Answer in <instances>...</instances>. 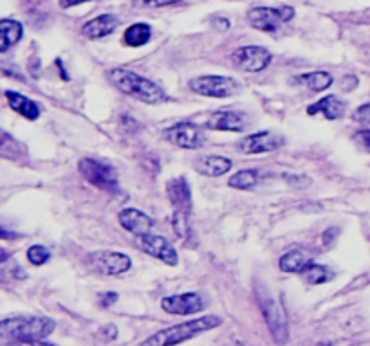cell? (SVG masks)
Instances as JSON below:
<instances>
[{"label":"cell","mask_w":370,"mask_h":346,"mask_svg":"<svg viewBox=\"0 0 370 346\" xmlns=\"http://www.w3.org/2000/svg\"><path fill=\"white\" fill-rule=\"evenodd\" d=\"M5 99L10 103L11 110H15V112L24 117V119L34 121V119H38L40 117V107L36 105V101H33V99L24 96V94L5 90Z\"/></svg>","instance_id":"ac0fdd59"},{"label":"cell","mask_w":370,"mask_h":346,"mask_svg":"<svg viewBox=\"0 0 370 346\" xmlns=\"http://www.w3.org/2000/svg\"><path fill=\"white\" fill-rule=\"evenodd\" d=\"M183 0H141V4L146 8H166V5L179 4Z\"/></svg>","instance_id":"f546056e"},{"label":"cell","mask_w":370,"mask_h":346,"mask_svg":"<svg viewBox=\"0 0 370 346\" xmlns=\"http://www.w3.org/2000/svg\"><path fill=\"white\" fill-rule=\"evenodd\" d=\"M117 294L116 293H103V294H100V296H97V299H100V307H103V308H107V307H111V305H114V303L117 301Z\"/></svg>","instance_id":"4dcf8cb0"},{"label":"cell","mask_w":370,"mask_h":346,"mask_svg":"<svg viewBox=\"0 0 370 346\" xmlns=\"http://www.w3.org/2000/svg\"><path fill=\"white\" fill-rule=\"evenodd\" d=\"M311 262L312 260L309 254L300 251V249H292V251H289V253L280 256V260H278V267H280V271H284V273L302 274L303 269L311 264Z\"/></svg>","instance_id":"44dd1931"},{"label":"cell","mask_w":370,"mask_h":346,"mask_svg":"<svg viewBox=\"0 0 370 346\" xmlns=\"http://www.w3.org/2000/svg\"><path fill=\"white\" fill-rule=\"evenodd\" d=\"M345 112V103L341 101L336 96H325L320 101L312 103L311 107L307 108V114L309 116H316V114H323V116L332 121V119H340Z\"/></svg>","instance_id":"d6986e66"},{"label":"cell","mask_w":370,"mask_h":346,"mask_svg":"<svg viewBox=\"0 0 370 346\" xmlns=\"http://www.w3.org/2000/svg\"><path fill=\"white\" fill-rule=\"evenodd\" d=\"M56 328V323L51 317H5L0 323L2 336L13 337L19 343H40L45 341Z\"/></svg>","instance_id":"7a4b0ae2"},{"label":"cell","mask_w":370,"mask_h":346,"mask_svg":"<svg viewBox=\"0 0 370 346\" xmlns=\"http://www.w3.org/2000/svg\"><path fill=\"white\" fill-rule=\"evenodd\" d=\"M284 143H286V139L282 136L264 130V132L251 134V136L240 139L237 143V150L240 153H246V156H257V153H268V151L278 150L280 147H284Z\"/></svg>","instance_id":"7c38bea8"},{"label":"cell","mask_w":370,"mask_h":346,"mask_svg":"<svg viewBox=\"0 0 370 346\" xmlns=\"http://www.w3.org/2000/svg\"><path fill=\"white\" fill-rule=\"evenodd\" d=\"M258 301H260V308H262L266 325H268L269 332H271V336H273L275 341L280 343V345L288 341L289 337L288 314L284 310L282 303L268 293L260 294V296H258Z\"/></svg>","instance_id":"5b68a950"},{"label":"cell","mask_w":370,"mask_h":346,"mask_svg":"<svg viewBox=\"0 0 370 346\" xmlns=\"http://www.w3.org/2000/svg\"><path fill=\"white\" fill-rule=\"evenodd\" d=\"M271 60H273V54L260 45H244L231 54V62L235 67L246 73H260L269 67Z\"/></svg>","instance_id":"9c48e42d"},{"label":"cell","mask_w":370,"mask_h":346,"mask_svg":"<svg viewBox=\"0 0 370 346\" xmlns=\"http://www.w3.org/2000/svg\"><path fill=\"white\" fill-rule=\"evenodd\" d=\"M107 78L119 92L127 94L130 98H136L137 101L148 103V105L166 101V92L159 85H156L141 74L134 73L130 69H111L107 73Z\"/></svg>","instance_id":"6da1fadb"},{"label":"cell","mask_w":370,"mask_h":346,"mask_svg":"<svg viewBox=\"0 0 370 346\" xmlns=\"http://www.w3.org/2000/svg\"><path fill=\"white\" fill-rule=\"evenodd\" d=\"M78 170L82 177L94 188L108 193L119 191V181H117V171L113 164L103 159L94 157H83L78 162Z\"/></svg>","instance_id":"277c9868"},{"label":"cell","mask_w":370,"mask_h":346,"mask_svg":"<svg viewBox=\"0 0 370 346\" xmlns=\"http://www.w3.org/2000/svg\"><path fill=\"white\" fill-rule=\"evenodd\" d=\"M85 265L93 273L102 274V276H119L130 271L132 260L127 254L116 253V251H94L85 256Z\"/></svg>","instance_id":"8992f818"},{"label":"cell","mask_w":370,"mask_h":346,"mask_svg":"<svg viewBox=\"0 0 370 346\" xmlns=\"http://www.w3.org/2000/svg\"><path fill=\"white\" fill-rule=\"evenodd\" d=\"M136 245L139 251L143 253L150 254L154 258L161 260L163 264L177 265L179 262V256H177V251L174 249V245L165 238V236H159V234H141V236H136Z\"/></svg>","instance_id":"8fae6325"},{"label":"cell","mask_w":370,"mask_h":346,"mask_svg":"<svg viewBox=\"0 0 370 346\" xmlns=\"http://www.w3.org/2000/svg\"><path fill=\"white\" fill-rule=\"evenodd\" d=\"M352 139H354L358 147L363 148V150L370 153V130H358V132L352 136Z\"/></svg>","instance_id":"f1b7e54d"},{"label":"cell","mask_w":370,"mask_h":346,"mask_svg":"<svg viewBox=\"0 0 370 346\" xmlns=\"http://www.w3.org/2000/svg\"><path fill=\"white\" fill-rule=\"evenodd\" d=\"M119 25V18L113 13H105V15H100L96 18L89 20L87 24L82 27L83 36H87L89 40H100L105 38L108 34H113Z\"/></svg>","instance_id":"e0dca14e"},{"label":"cell","mask_w":370,"mask_h":346,"mask_svg":"<svg viewBox=\"0 0 370 346\" xmlns=\"http://www.w3.org/2000/svg\"><path fill=\"white\" fill-rule=\"evenodd\" d=\"M222 325V319L219 316H203L197 317V319H192V321L181 323L176 327L165 328V330L156 332L154 336H150L148 339H145L143 345L148 346H165V345H177V343H185L192 337L199 336L203 332L213 330V328L220 327Z\"/></svg>","instance_id":"3957f363"},{"label":"cell","mask_w":370,"mask_h":346,"mask_svg":"<svg viewBox=\"0 0 370 346\" xmlns=\"http://www.w3.org/2000/svg\"><path fill=\"white\" fill-rule=\"evenodd\" d=\"M161 308L166 314L174 316H192L205 308V299L197 293L176 294V296L163 297Z\"/></svg>","instance_id":"4fadbf2b"},{"label":"cell","mask_w":370,"mask_h":346,"mask_svg":"<svg viewBox=\"0 0 370 346\" xmlns=\"http://www.w3.org/2000/svg\"><path fill=\"white\" fill-rule=\"evenodd\" d=\"M49 258H51V251H49L45 245L34 244L27 249V260H30L33 265H36V267L47 264Z\"/></svg>","instance_id":"4316f807"},{"label":"cell","mask_w":370,"mask_h":346,"mask_svg":"<svg viewBox=\"0 0 370 346\" xmlns=\"http://www.w3.org/2000/svg\"><path fill=\"white\" fill-rule=\"evenodd\" d=\"M231 166H233V162H231V159H228V157L208 156L195 162V170L206 177H220L228 173V171L231 170Z\"/></svg>","instance_id":"ffe728a7"},{"label":"cell","mask_w":370,"mask_h":346,"mask_svg":"<svg viewBox=\"0 0 370 346\" xmlns=\"http://www.w3.org/2000/svg\"><path fill=\"white\" fill-rule=\"evenodd\" d=\"M334 82L331 73L327 71H312V73H305V74H298L294 78V83H300L303 87L311 88L314 92H322L325 88H329Z\"/></svg>","instance_id":"7402d4cb"},{"label":"cell","mask_w":370,"mask_h":346,"mask_svg":"<svg viewBox=\"0 0 370 346\" xmlns=\"http://www.w3.org/2000/svg\"><path fill=\"white\" fill-rule=\"evenodd\" d=\"M85 2H91V0H58V5L62 8V10H69V8L85 4Z\"/></svg>","instance_id":"1f68e13d"},{"label":"cell","mask_w":370,"mask_h":346,"mask_svg":"<svg viewBox=\"0 0 370 346\" xmlns=\"http://www.w3.org/2000/svg\"><path fill=\"white\" fill-rule=\"evenodd\" d=\"M166 141L172 143L174 147L183 148V150H197V148L205 147V130L194 123H177L170 127L165 134Z\"/></svg>","instance_id":"30bf717a"},{"label":"cell","mask_w":370,"mask_h":346,"mask_svg":"<svg viewBox=\"0 0 370 346\" xmlns=\"http://www.w3.org/2000/svg\"><path fill=\"white\" fill-rule=\"evenodd\" d=\"M294 18V10L289 5L282 8H253L248 13L249 25L262 33H275L282 27L286 22Z\"/></svg>","instance_id":"52a82bcc"},{"label":"cell","mask_w":370,"mask_h":346,"mask_svg":"<svg viewBox=\"0 0 370 346\" xmlns=\"http://www.w3.org/2000/svg\"><path fill=\"white\" fill-rule=\"evenodd\" d=\"M246 127H248L246 114L237 112V110H229V108L217 110L206 121V128L219 130V132H242Z\"/></svg>","instance_id":"5bb4252c"},{"label":"cell","mask_w":370,"mask_h":346,"mask_svg":"<svg viewBox=\"0 0 370 346\" xmlns=\"http://www.w3.org/2000/svg\"><path fill=\"white\" fill-rule=\"evenodd\" d=\"M166 197L179 213L192 214V190L186 177H176L166 182Z\"/></svg>","instance_id":"9a60e30c"},{"label":"cell","mask_w":370,"mask_h":346,"mask_svg":"<svg viewBox=\"0 0 370 346\" xmlns=\"http://www.w3.org/2000/svg\"><path fill=\"white\" fill-rule=\"evenodd\" d=\"M302 276L309 285H322V283L331 282V280L334 278V273H332L329 267H325V265L311 262V264L303 269Z\"/></svg>","instance_id":"d4e9b609"},{"label":"cell","mask_w":370,"mask_h":346,"mask_svg":"<svg viewBox=\"0 0 370 346\" xmlns=\"http://www.w3.org/2000/svg\"><path fill=\"white\" fill-rule=\"evenodd\" d=\"M152 38V27L148 24H132L125 34H123V42L128 47H141V45L148 44Z\"/></svg>","instance_id":"cb8c5ba5"},{"label":"cell","mask_w":370,"mask_h":346,"mask_svg":"<svg viewBox=\"0 0 370 346\" xmlns=\"http://www.w3.org/2000/svg\"><path fill=\"white\" fill-rule=\"evenodd\" d=\"M229 188L235 190H253L260 184V171L258 170H240L228 181Z\"/></svg>","instance_id":"484cf974"},{"label":"cell","mask_w":370,"mask_h":346,"mask_svg":"<svg viewBox=\"0 0 370 346\" xmlns=\"http://www.w3.org/2000/svg\"><path fill=\"white\" fill-rule=\"evenodd\" d=\"M117 222L123 230L132 233L134 236H141V234L150 233L152 230V219L146 213L134 208H127L117 213Z\"/></svg>","instance_id":"2e32d148"},{"label":"cell","mask_w":370,"mask_h":346,"mask_svg":"<svg viewBox=\"0 0 370 346\" xmlns=\"http://www.w3.org/2000/svg\"><path fill=\"white\" fill-rule=\"evenodd\" d=\"M24 34L22 29V24L16 22V20L11 18H2L0 20V36H2V45H0V53H5V51L16 45Z\"/></svg>","instance_id":"603a6c76"},{"label":"cell","mask_w":370,"mask_h":346,"mask_svg":"<svg viewBox=\"0 0 370 346\" xmlns=\"http://www.w3.org/2000/svg\"><path fill=\"white\" fill-rule=\"evenodd\" d=\"M352 119L358 123H367L370 125V103H365V105H361L352 112Z\"/></svg>","instance_id":"83f0119b"},{"label":"cell","mask_w":370,"mask_h":346,"mask_svg":"<svg viewBox=\"0 0 370 346\" xmlns=\"http://www.w3.org/2000/svg\"><path fill=\"white\" fill-rule=\"evenodd\" d=\"M190 88L195 94L205 96V98H231L240 90V85L237 79L229 76H197L190 79Z\"/></svg>","instance_id":"ba28073f"}]
</instances>
